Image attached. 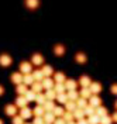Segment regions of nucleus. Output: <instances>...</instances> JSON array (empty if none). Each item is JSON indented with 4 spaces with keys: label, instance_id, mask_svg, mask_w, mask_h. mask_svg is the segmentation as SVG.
Here are the masks:
<instances>
[{
    "label": "nucleus",
    "instance_id": "1",
    "mask_svg": "<svg viewBox=\"0 0 117 124\" xmlns=\"http://www.w3.org/2000/svg\"><path fill=\"white\" fill-rule=\"evenodd\" d=\"M20 72L23 73V75H25V73H31L32 72V66L30 62H21L20 63Z\"/></svg>",
    "mask_w": 117,
    "mask_h": 124
},
{
    "label": "nucleus",
    "instance_id": "47",
    "mask_svg": "<svg viewBox=\"0 0 117 124\" xmlns=\"http://www.w3.org/2000/svg\"><path fill=\"white\" fill-rule=\"evenodd\" d=\"M3 93H4V87H3V86L0 85V96H1Z\"/></svg>",
    "mask_w": 117,
    "mask_h": 124
},
{
    "label": "nucleus",
    "instance_id": "50",
    "mask_svg": "<svg viewBox=\"0 0 117 124\" xmlns=\"http://www.w3.org/2000/svg\"><path fill=\"white\" fill-rule=\"evenodd\" d=\"M0 124H3V120H1V118H0Z\"/></svg>",
    "mask_w": 117,
    "mask_h": 124
},
{
    "label": "nucleus",
    "instance_id": "46",
    "mask_svg": "<svg viewBox=\"0 0 117 124\" xmlns=\"http://www.w3.org/2000/svg\"><path fill=\"white\" fill-rule=\"evenodd\" d=\"M111 118H113V121H116V123H117V111L113 114V116H111Z\"/></svg>",
    "mask_w": 117,
    "mask_h": 124
},
{
    "label": "nucleus",
    "instance_id": "48",
    "mask_svg": "<svg viewBox=\"0 0 117 124\" xmlns=\"http://www.w3.org/2000/svg\"><path fill=\"white\" fill-rule=\"evenodd\" d=\"M66 124H78V123H73V120H72V121H68Z\"/></svg>",
    "mask_w": 117,
    "mask_h": 124
},
{
    "label": "nucleus",
    "instance_id": "6",
    "mask_svg": "<svg viewBox=\"0 0 117 124\" xmlns=\"http://www.w3.org/2000/svg\"><path fill=\"white\" fill-rule=\"evenodd\" d=\"M27 103H28V99L25 97V96H23V94H18V97L16 99V104L17 107H25L27 106Z\"/></svg>",
    "mask_w": 117,
    "mask_h": 124
},
{
    "label": "nucleus",
    "instance_id": "3",
    "mask_svg": "<svg viewBox=\"0 0 117 124\" xmlns=\"http://www.w3.org/2000/svg\"><path fill=\"white\" fill-rule=\"evenodd\" d=\"M11 62H13V59L10 58V55H7V54L0 55V65L1 66H10Z\"/></svg>",
    "mask_w": 117,
    "mask_h": 124
},
{
    "label": "nucleus",
    "instance_id": "39",
    "mask_svg": "<svg viewBox=\"0 0 117 124\" xmlns=\"http://www.w3.org/2000/svg\"><path fill=\"white\" fill-rule=\"evenodd\" d=\"M52 111H54L55 116H59V117H62V116H63V113H65V110H63L61 106H55V108L52 110Z\"/></svg>",
    "mask_w": 117,
    "mask_h": 124
},
{
    "label": "nucleus",
    "instance_id": "19",
    "mask_svg": "<svg viewBox=\"0 0 117 124\" xmlns=\"http://www.w3.org/2000/svg\"><path fill=\"white\" fill-rule=\"evenodd\" d=\"M65 108L68 110V111H73L75 108H78V104H76V101L75 100H68L66 103H65Z\"/></svg>",
    "mask_w": 117,
    "mask_h": 124
},
{
    "label": "nucleus",
    "instance_id": "10",
    "mask_svg": "<svg viewBox=\"0 0 117 124\" xmlns=\"http://www.w3.org/2000/svg\"><path fill=\"white\" fill-rule=\"evenodd\" d=\"M42 86H44L45 90H47V89H54L55 83L51 78H44V79H42Z\"/></svg>",
    "mask_w": 117,
    "mask_h": 124
},
{
    "label": "nucleus",
    "instance_id": "8",
    "mask_svg": "<svg viewBox=\"0 0 117 124\" xmlns=\"http://www.w3.org/2000/svg\"><path fill=\"white\" fill-rule=\"evenodd\" d=\"M89 87H90V90H92L93 94H99L101 92V83H99V82H92Z\"/></svg>",
    "mask_w": 117,
    "mask_h": 124
},
{
    "label": "nucleus",
    "instance_id": "36",
    "mask_svg": "<svg viewBox=\"0 0 117 124\" xmlns=\"http://www.w3.org/2000/svg\"><path fill=\"white\" fill-rule=\"evenodd\" d=\"M76 104H78V107H79V108H85L86 106L89 104V103L86 101L85 97H82V96H80V97H79L78 100H76Z\"/></svg>",
    "mask_w": 117,
    "mask_h": 124
},
{
    "label": "nucleus",
    "instance_id": "9",
    "mask_svg": "<svg viewBox=\"0 0 117 124\" xmlns=\"http://www.w3.org/2000/svg\"><path fill=\"white\" fill-rule=\"evenodd\" d=\"M32 113L34 111H32L31 108H28L27 106L25 107H21V110H20V116L23 117V118H30L32 116Z\"/></svg>",
    "mask_w": 117,
    "mask_h": 124
},
{
    "label": "nucleus",
    "instance_id": "29",
    "mask_svg": "<svg viewBox=\"0 0 117 124\" xmlns=\"http://www.w3.org/2000/svg\"><path fill=\"white\" fill-rule=\"evenodd\" d=\"M92 94H93V93H92V90H90V87H82V92H80V96H82V97L89 99Z\"/></svg>",
    "mask_w": 117,
    "mask_h": 124
},
{
    "label": "nucleus",
    "instance_id": "11",
    "mask_svg": "<svg viewBox=\"0 0 117 124\" xmlns=\"http://www.w3.org/2000/svg\"><path fill=\"white\" fill-rule=\"evenodd\" d=\"M79 83H80L82 87H89L90 83H92V80H90V78L87 76V75H83V76H80V79H79Z\"/></svg>",
    "mask_w": 117,
    "mask_h": 124
},
{
    "label": "nucleus",
    "instance_id": "15",
    "mask_svg": "<svg viewBox=\"0 0 117 124\" xmlns=\"http://www.w3.org/2000/svg\"><path fill=\"white\" fill-rule=\"evenodd\" d=\"M65 86H66V90H75L78 87V83L73 79H66L65 80Z\"/></svg>",
    "mask_w": 117,
    "mask_h": 124
},
{
    "label": "nucleus",
    "instance_id": "17",
    "mask_svg": "<svg viewBox=\"0 0 117 124\" xmlns=\"http://www.w3.org/2000/svg\"><path fill=\"white\" fill-rule=\"evenodd\" d=\"M41 70H42V73H44V76H45V78H49V76H52V75H54V69H52L49 65H44Z\"/></svg>",
    "mask_w": 117,
    "mask_h": 124
},
{
    "label": "nucleus",
    "instance_id": "35",
    "mask_svg": "<svg viewBox=\"0 0 117 124\" xmlns=\"http://www.w3.org/2000/svg\"><path fill=\"white\" fill-rule=\"evenodd\" d=\"M62 118L65 120V121H66V123H68V121H72V120L75 118V117H73V111H68V110H66V111L63 113Z\"/></svg>",
    "mask_w": 117,
    "mask_h": 124
},
{
    "label": "nucleus",
    "instance_id": "4",
    "mask_svg": "<svg viewBox=\"0 0 117 124\" xmlns=\"http://www.w3.org/2000/svg\"><path fill=\"white\" fill-rule=\"evenodd\" d=\"M89 104H92L93 107H99V106H101V99L97 94H92L89 97Z\"/></svg>",
    "mask_w": 117,
    "mask_h": 124
},
{
    "label": "nucleus",
    "instance_id": "2",
    "mask_svg": "<svg viewBox=\"0 0 117 124\" xmlns=\"http://www.w3.org/2000/svg\"><path fill=\"white\" fill-rule=\"evenodd\" d=\"M4 111H6L7 116L14 117L17 114V104H7V106L4 107Z\"/></svg>",
    "mask_w": 117,
    "mask_h": 124
},
{
    "label": "nucleus",
    "instance_id": "40",
    "mask_svg": "<svg viewBox=\"0 0 117 124\" xmlns=\"http://www.w3.org/2000/svg\"><path fill=\"white\" fill-rule=\"evenodd\" d=\"M113 123V118L110 116H103V117H100V124H111Z\"/></svg>",
    "mask_w": 117,
    "mask_h": 124
},
{
    "label": "nucleus",
    "instance_id": "14",
    "mask_svg": "<svg viewBox=\"0 0 117 124\" xmlns=\"http://www.w3.org/2000/svg\"><path fill=\"white\" fill-rule=\"evenodd\" d=\"M34 82H35V79H34V76H32V73H25V75H24L23 83H25L27 86H31Z\"/></svg>",
    "mask_w": 117,
    "mask_h": 124
},
{
    "label": "nucleus",
    "instance_id": "42",
    "mask_svg": "<svg viewBox=\"0 0 117 124\" xmlns=\"http://www.w3.org/2000/svg\"><path fill=\"white\" fill-rule=\"evenodd\" d=\"M13 124H24V118L21 116H14L13 117Z\"/></svg>",
    "mask_w": 117,
    "mask_h": 124
},
{
    "label": "nucleus",
    "instance_id": "28",
    "mask_svg": "<svg viewBox=\"0 0 117 124\" xmlns=\"http://www.w3.org/2000/svg\"><path fill=\"white\" fill-rule=\"evenodd\" d=\"M32 111H34V114H35V116H44L47 110L44 108V106H42V104H38V106H37V107L34 108Z\"/></svg>",
    "mask_w": 117,
    "mask_h": 124
},
{
    "label": "nucleus",
    "instance_id": "26",
    "mask_svg": "<svg viewBox=\"0 0 117 124\" xmlns=\"http://www.w3.org/2000/svg\"><path fill=\"white\" fill-rule=\"evenodd\" d=\"M44 106V108L47 110V111H52L55 108V103H54V100H49V99H47V101L42 104Z\"/></svg>",
    "mask_w": 117,
    "mask_h": 124
},
{
    "label": "nucleus",
    "instance_id": "31",
    "mask_svg": "<svg viewBox=\"0 0 117 124\" xmlns=\"http://www.w3.org/2000/svg\"><path fill=\"white\" fill-rule=\"evenodd\" d=\"M25 97L28 99V101H35V97H37V92L35 90H28V92L25 93Z\"/></svg>",
    "mask_w": 117,
    "mask_h": 124
},
{
    "label": "nucleus",
    "instance_id": "45",
    "mask_svg": "<svg viewBox=\"0 0 117 124\" xmlns=\"http://www.w3.org/2000/svg\"><path fill=\"white\" fill-rule=\"evenodd\" d=\"M78 124H89V121L85 118H80V120H78Z\"/></svg>",
    "mask_w": 117,
    "mask_h": 124
},
{
    "label": "nucleus",
    "instance_id": "7",
    "mask_svg": "<svg viewBox=\"0 0 117 124\" xmlns=\"http://www.w3.org/2000/svg\"><path fill=\"white\" fill-rule=\"evenodd\" d=\"M54 80H55V83H65L66 76H65L63 72H55L54 73Z\"/></svg>",
    "mask_w": 117,
    "mask_h": 124
},
{
    "label": "nucleus",
    "instance_id": "16",
    "mask_svg": "<svg viewBox=\"0 0 117 124\" xmlns=\"http://www.w3.org/2000/svg\"><path fill=\"white\" fill-rule=\"evenodd\" d=\"M31 62L34 65H42V62H44V58H42V55L41 54H34L31 58Z\"/></svg>",
    "mask_w": 117,
    "mask_h": 124
},
{
    "label": "nucleus",
    "instance_id": "41",
    "mask_svg": "<svg viewBox=\"0 0 117 124\" xmlns=\"http://www.w3.org/2000/svg\"><path fill=\"white\" fill-rule=\"evenodd\" d=\"M32 124H45V120H44V116H35Z\"/></svg>",
    "mask_w": 117,
    "mask_h": 124
},
{
    "label": "nucleus",
    "instance_id": "22",
    "mask_svg": "<svg viewBox=\"0 0 117 124\" xmlns=\"http://www.w3.org/2000/svg\"><path fill=\"white\" fill-rule=\"evenodd\" d=\"M16 92L18 93V94H23V96H25V93L28 92V89H27V85H25V83H20V85H17Z\"/></svg>",
    "mask_w": 117,
    "mask_h": 124
},
{
    "label": "nucleus",
    "instance_id": "44",
    "mask_svg": "<svg viewBox=\"0 0 117 124\" xmlns=\"http://www.w3.org/2000/svg\"><path fill=\"white\" fill-rule=\"evenodd\" d=\"M54 124H66V121H65L62 117H61V118H56V120L54 121Z\"/></svg>",
    "mask_w": 117,
    "mask_h": 124
},
{
    "label": "nucleus",
    "instance_id": "33",
    "mask_svg": "<svg viewBox=\"0 0 117 124\" xmlns=\"http://www.w3.org/2000/svg\"><path fill=\"white\" fill-rule=\"evenodd\" d=\"M68 97H69L70 100H75V101H76L80 96H79V93L76 92V89H75V90H68Z\"/></svg>",
    "mask_w": 117,
    "mask_h": 124
},
{
    "label": "nucleus",
    "instance_id": "23",
    "mask_svg": "<svg viewBox=\"0 0 117 124\" xmlns=\"http://www.w3.org/2000/svg\"><path fill=\"white\" fill-rule=\"evenodd\" d=\"M32 90H35L37 93H41L42 90H44V86H42V82H38V80H35L34 83L31 85Z\"/></svg>",
    "mask_w": 117,
    "mask_h": 124
},
{
    "label": "nucleus",
    "instance_id": "37",
    "mask_svg": "<svg viewBox=\"0 0 117 124\" xmlns=\"http://www.w3.org/2000/svg\"><path fill=\"white\" fill-rule=\"evenodd\" d=\"M75 61L79 62V63H85L86 62V55L82 54V52H78V54L75 55Z\"/></svg>",
    "mask_w": 117,
    "mask_h": 124
},
{
    "label": "nucleus",
    "instance_id": "27",
    "mask_svg": "<svg viewBox=\"0 0 117 124\" xmlns=\"http://www.w3.org/2000/svg\"><path fill=\"white\" fill-rule=\"evenodd\" d=\"M56 100L58 103H66V101L69 100V97H68V93H58V96H56Z\"/></svg>",
    "mask_w": 117,
    "mask_h": 124
},
{
    "label": "nucleus",
    "instance_id": "49",
    "mask_svg": "<svg viewBox=\"0 0 117 124\" xmlns=\"http://www.w3.org/2000/svg\"><path fill=\"white\" fill-rule=\"evenodd\" d=\"M114 106H116V108H117V100H116V103H114Z\"/></svg>",
    "mask_w": 117,
    "mask_h": 124
},
{
    "label": "nucleus",
    "instance_id": "32",
    "mask_svg": "<svg viewBox=\"0 0 117 124\" xmlns=\"http://www.w3.org/2000/svg\"><path fill=\"white\" fill-rule=\"evenodd\" d=\"M54 89L56 90V93H65L66 92V86H65V83H55Z\"/></svg>",
    "mask_w": 117,
    "mask_h": 124
},
{
    "label": "nucleus",
    "instance_id": "20",
    "mask_svg": "<svg viewBox=\"0 0 117 124\" xmlns=\"http://www.w3.org/2000/svg\"><path fill=\"white\" fill-rule=\"evenodd\" d=\"M83 111H85V114L87 117H90V116H93V114H96V107H93L92 104H87V106L83 108Z\"/></svg>",
    "mask_w": 117,
    "mask_h": 124
},
{
    "label": "nucleus",
    "instance_id": "12",
    "mask_svg": "<svg viewBox=\"0 0 117 124\" xmlns=\"http://www.w3.org/2000/svg\"><path fill=\"white\" fill-rule=\"evenodd\" d=\"M44 120H45V123H52L56 120V116L54 114V111H45V114H44Z\"/></svg>",
    "mask_w": 117,
    "mask_h": 124
},
{
    "label": "nucleus",
    "instance_id": "30",
    "mask_svg": "<svg viewBox=\"0 0 117 124\" xmlns=\"http://www.w3.org/2000/svg\"><path fill=\"white\" fill-rule=\"evenodd\" d=\"M35 101H37L38 104H44V103L47 101V96H45V93H37Z\"/></svg>",
    "mask_w": 117,
    "mask_h": 124
},
{
    "label": "nucleus",
    "instance_id": "13",
    "mask_svg": "<svg viewBox=\"0 0 117 124\" xmlns=\"http://www.w3.org/2000/svg\"><path fill=\"white\" fill-rule=\"evenodd\" d=\"M39 6V0H25V7L30 10H35Z\"/></svg>",
    "mask_w": 117,
    "mask_h": 124
},
{
    "label": "nucleus",
    "instance_id": "24",
    "mask_svg": "<svg viewBox=\"0 0 117 124\" xmlns=\"http://www.w3.org/2000/svg\"><path fill=\"white\" fill-rule=\"evenodd\" d=\"M45 96H47V99H49V100H54V99H56L58 93H56V90H55V89H47Z\"/></svg>",
    "mask_w": 117,
    "mask_h": 124
},
{
    "label": "nucleus",
    "instance_id": "21",
    "mask_svg": "<svg viewBox=\"0 0 117 124\" xmlns=\"http://www.w3.org/2000/svg\"><path fill=\"white\" fill-rule=\"evenodd\" d=\"M86 114H85V111H83V108H75L73 110V117L76 118V120H80V118H83Z\"/></svg>",
    "mask_w": 117,
    "mask_h": 124
},
{
    "label": "nucleus",
    "instance_id": "18",
    "mask_svg": "<svg viewBox=\"0 0 117 124\" xmlns=\"http://www.w3.org/2000/svg\"><path fill=\"white\" fill-rule=\"evenodd\" d=\"M31 73H32V76H34V79H35V80H38V82H42V79L45 78L41 69H35V70H32Z\"/></svg>",
    "mask_w": 117,
    "mask_h": 124
},
{
    "label": "nucleus",
    "instance_id": "51",
    "mask_svg": "<svg viewBox=\"0 0 117 124\" xmlns=\"http://www.w3.org/2000/svg\"><path fill=\"white\" fill-rule=\"evenodd\" d=\"M45 124H52V123H45Z\"/></svg>",
    "mask_w": 117,
    "mask_h": 124
},
{
    "label": "nucleus",
    "instance_id": "25",
    "mask_svg": "<svg viewBox=\"0 0 117 124\" xmlns=\"http://www.w3.org/2000/svg\"><path fill=\"white\" fill-rule=\"evenodd\" d=\"M54 54L56 56H62L65 54V46L63 45H55L54 46Z\"/></svg>",
    "mask_w": 117,
    "mask_h": 124
},
{
    "label": "nucleus",
    "instance_id": "43",
    "mask_svg": "<svg viewBox=\"0 0 117 124\" xmlns=\"http://www.w3.org/2000/svg\"><path fill=\"white\" fill-rule=\"evenodd\" d=\"M110 92L113 93V94H117V83H113L111 87H110Z\"/></svg>",
    "mask_w": 117,
    "mask_h": 124
},
{
    "label": "nucleus",
    "instance_id": "38",
    "mask_svg": "<svg viewBox=\"0 0 117 124\" xmlns=\"http://www.w3.org/2000/svg\"><path fill=\"white\" fill-rule=\"evenodd\" d=\"M96 114H97V116H100V117L106 116V114H107V108L103 107V106H99V107H96Z\"/></svg>",
    "mask_w": 117,
    "mask_h": 124
},
{
    "label": "nucleus",
    "instance_id": "5",
    "mask_svg": "<svg viewBox=\"0 0 117 124\" xmlns=\"http://www.w3.org/2000/svg\"><path fill=\"white\" fill-rule=\"evenodd\" d=\"M23 78H24V75L21 72H16V73L11 75V82L14 85H20V83H23Z\"/></svg>",
    "mask_w": 117,
    "mask_h": 124
},
{
    "label": "nucleus",
    "instance_id": "34",
    "mask_svg": "<svg viewBox=\"0 0 117 124\" xmlns=\"http://www.w3.org/2000/svg\"><path fill=\"white\" fill-rule=\"evenodd\" d=\"M87 121H89V124H100V116L93 114V116H90L87 118Z\"/></svg>",
    "mask_w": 117,
    "mask_h": 124
}]
</instances>
